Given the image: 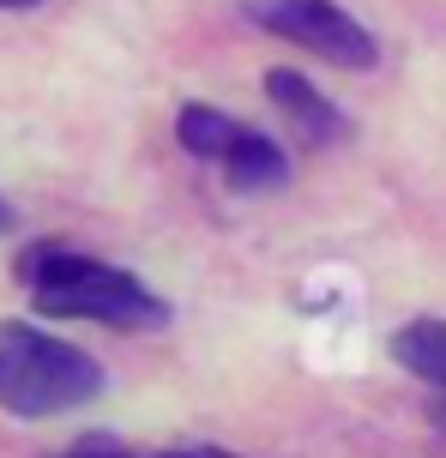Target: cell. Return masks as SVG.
I'll list each match as a JSON object with an SVG mask.
<instances>
[{
  "label": "cell",
  "instance_id": "obj_1",
  "mask_svg": "<svg viewBox=\"0 0 446 458\" xmlns=\"http://www.w3.org/2000/svg\"><path fill=\"white\" fill-rule=\"evenodd\" d=\"M24 284H30L37 314H48V320H97V326H133V332L169 320V301L151 296L133 272L67 248H37L24 259Z\"/></svg>",
  "mask_w": 446,
  "mask_h": 458
},
{
  "label": "cell",
  "instance_id": "obj_2",
  "mask_svg": "<svg viewBox=\"0 0 446 458\" xmlns=\"http://www.w3.org/2000/svg\"><path fill=\"white\" fill-rule=\"evenodd\" d=\"M103 392V368L79 344L43 326L0 320V411L13 416H61Z\"/></svg>",
  "mask_w": 446,
  "mask_h": 458
},
{
  "label": "cell",
  "instance_id": "obj_3",
  "mask_svg": "<svg viewBox=\"0 0 446 458\" xmlns=\"http://www.w3.org/2000/svg\"><path fill=\"white\" fill-rule=\"evenodd\" d=\"M241 13L265 30V37H283V43L320 55L344 72H362L380 61V43L368 37V24L350 19L338 0H241Z\"/></svg>",
  "mask_w": 446,
  "mask_h": 458
},
{
  "label": "cell",
  "instance_id": "obj_4",
  "mask_svg": "<svg viewBox=\"0 0 446 458\" xmlns=\"http://www.w3.org/2000/svg\"><path fill=\"white\" fill-rule=\"evenodd\" d=\"M265 97L278 103V114L296 127V133L307 139V145H332V139L344 133V114L332 109L326 97L307 85L302 72H290V67H272L265 72Z\"/></svg>",
  "mask_w": 446,
  "mask_h": 458
},
{
  "label": "cell",
  "instance_id": "obj_5",
  "mask_svg": "<svg viewBox=\"0 0 446 458\" xmlns=\"http://www.w3.org/2000/svg\"><path fill=\"white\" fill-rule=\"evenodd\" d=\"M223 175H230L235 193H272V187L290 182V157H283L265 133H254V127H248V133L235 139V151L223 157Z\"/></svg>",
  "mask_w": 446,
  "mask_h": 458
},
{
  "label": "cell",
  "instance_id": "obj_6",
  "mask_svg": "<svg viewBox=\"0 0 446 458\" xmlns=\"http://www.w3.org/2000/svg\"><path fill=\"white\" fill-rule=\"evenodd\" d=\"M392 362L423 386L446 392V320H410L392 332Z\"/></svg>",
  "mask_w": 446,
  "mask_h": 458
},
{
  "label": "cell",
  "instance_id": "obj_7",
  "mask_svg": "<svg viewBox=\"0 0 446 458\" xmlns=\"http://www.w3.org/2000/svg\"><path fill=\"white\" fill-rule=\"evenodd\" d=\"M241 133H248V127L230 121L223 109H212V103H188V109L175 114V139H181V151H193L199 163H223Z\"/></svg>",
  "mask_w": 446,
  "mask_h": 458
},
{
  "label": "cell",
  "instance_id": "obj_8",
  "mask_svg": "<svg viewBox=\"0 0 446 458\" xmlns=\"http://www.w3.org/2000/svg\"><path fill=\"white\" fill-rule=\"evenodd\" d=\"M67 458H139V453H127L121 440H109V435H91V440H79Z\"/></svg>",
  "mask_w": 446,
  "mask_h": 458
},
{
  "label": "cell",
  "instance_id": "obj_9",
  "mask_svg": "<svg viewBox=\"0 0 446 458\" xmlns=\"http://www.w3.org/2000/svg\"><path fill=\"white\" fill-rule=\"evenodd\" d=\"M164 458H235V453H223V446H181V453H164Z\"/></svg>",
  "mask_w": 446,
  "mask_h": 458
},
{
  "label": "cell",
  "instance_id": "obj_10",
  "mask_svg": "<svg viewBox=\"0 0 446 458\" xmlns=\"http://www.w3.org/2000/svg\"><path fill=\"white\" fill-rule=\"evenodd\" d=\"M428 422L446 435V392H434V398H428Z\"/></svg>",
  "mask_w": 446,
  "mask_h": 458
},
{
  "label": "cell",
  "instance_id": "obj_11",
  "mask_svg": "<svg viewBox=\"0 0 446 458\" xmlns=\"http://www.w3.org/2000/svg\"><path fill=\"white\" fill-rule=\"evenodd\" d=\"M6 224H13V211H6V199H0V229H6Z\"/></svg>",
  "mask_w": 446,
  "mask_h": 458
},
{
  "label": "cell",
  "instance_id": "obj_12",
  "mask_svg": "<svg viewBox=\"0 0 446 458\" xmlns=\"http://www.w3.org/2000/svg\"><path fill=\"white\" fill-rule=\"evenodd\" d=\"M0 6H37V0H0Z\"/></svg>",
  "mask_w": 446,
  "mask_h": 458
}]
</instances>
